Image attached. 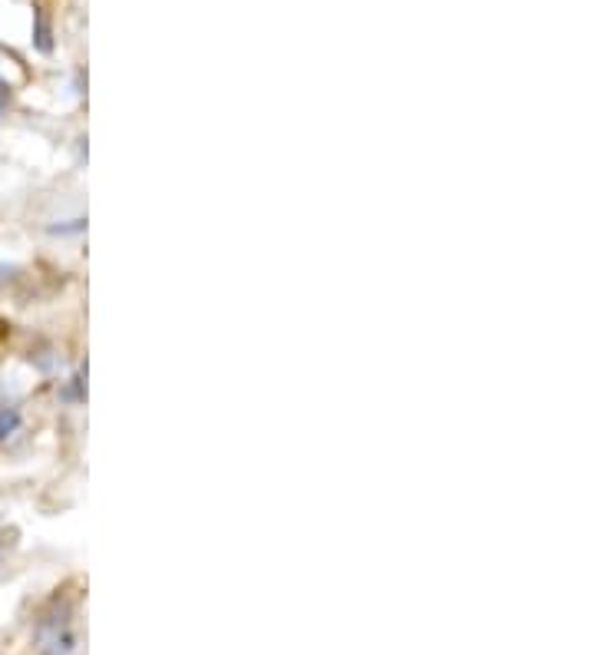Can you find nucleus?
Masks as SVG:
<instances>
[{"label":"nucleus","instance_id":"f03ea898","mask_svg":"<svg viewBox=\"0 0 595 655\" xmlns=\"http://www.w3.org/2000/svg\"><path fill=\"white\" fill-rule=\"evenodd\" d=\"M20 427H24V411L17 404H0V444H7Z\"/></svg>","mask_w":595,"mask_h":655},{"label":"nucleus","instance_id":"20e7f679","mask_svg":"<svg viewBox=\"0 0 595 655\" xmlns=\"http://www.w3.org/2000/svg\"><path fill=\"white\" fill-rule=\"evenodd\" d=\"M7 106H10V83H7V80H0V120H4Z\"/></svg>","mask_w":595,"mask_h":655},{"label":"nucleus","instance_id":"f257e3e1","mask_svg":"<svg viewBox=\"0 0 595 655\" xmlns=\"http://www.w3.org/2000/svg\"><path fill=\"white\" fill-rule=\"evenodd\" d=\"M34 646L40 655H73L77 652V632H73V612L70 606L53 603L40 612L34 626Z\"/></svg>","mask_w":595,"mask_h":655},{"label":"nucleus","instance_id":"7ed1b4c3","mask_svg":"<svg viewBox=\"0 0 595 655\" xmlns=\"http://www.w3.org/2000/svg\"><path fill=\"white\" fill-rule=\"evenodd\" d=\"M34 47L40 53L53 50V27H50L47 14H43V7H34Z\"/></svg>","mask_w":595,"mask_h":655}]
</instances>
